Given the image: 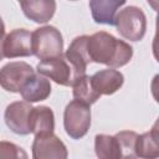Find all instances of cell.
<instances>
[{"label":"cell","instance_id":"1","mask_svg":"<svg viewBox=\"0 0 159 159\" xmlns=\"http://www.w3.org/2000/svg\"><path fill=\"white\" fill-rule=\"evenodd\" d=\"M87 50L91 62L106 65L111 68L125 66L133 57V47L128 42L106 31L88 36Z\"/></svg>","mask_w":159,"mask_h":159},{"label":"cell","instance_id":"2","mask_svg":"<svg viewBox=\"0 0 159 159\" xmlns=\"http://www.w3.org/2000/svg\"><path fill=\"white\" fill-rule=\"evenodd\" d=\"M114 26L123 39L137 42L145 35L147 17L140 7L130 5L117 14Z\"/></svg>","mask_w":159,"mask_h":159},{"label":"cell","instance_id":"3","mask_svg":"<svg viewBox=\"0 0 159 159\" xmlns=\"http://www.w3.org/2000/svg\"><path fill=\"white\" fill-rule=\"evenodd\" d=\"M36 71L61 86H73V83L82 77L65 53L40 61L36 66Z\"/></svg>","mask_w":159,"mask_h":159},{"label":"cell","instance_id":"4","mask_svg":"<svg viewBox=\"0 0 159 159\" xmlns=\"http://www.w3.org/2000/svg\"><path fill=\"white\" fill-rule=\"evenodd\" d=\"M91 127V106L73 99L63 112V128L66 134L72 139H81L84 137Z\"/></svg>","mask_w":159,"mask_h":159},{"label":"cell","instance_id":"5","mask_svg":"<svg viewBox=\"0 0 159 159\" xmlns=\"http://www.w3.org/2000/svg\"><path fill=\"white\" fill-rule=\"evenodd\" d=\"M34 55L42 60L53 58L63 53V39L55 26L46 25L32 32Z\"/></svg>","mask_w":159,"mask_h":159},{"label":"cell","instance_id":"6","mask_svg":"<svg viewBox=\"0 0 159 159\" xmlns=\"http://www.w3.org/2000/svg\"><path fill=\"white\" fill-rule=\"evenodd\" d=\"M34 55L32 32L26 29H14L7 32L1 42V57L16 58Z\"/></svg>","mask_w":159,"mask_h":159},{"label":"cell","instance_id":"7","mask_svg":"<svg viewBox=\"0 0 159 159\" xmlns=\"http://www.w3.org/2000/svg\"><path fill=\"white\" fill-rule=\"evenodd\" d=\"M32 73H35L34 68L24 61L9 62L0 71L1 87L7 92L20 93L21 87Z\"/></svg>","mask_w":159,"mask_h":159},{"label":"cell","instance_id":"8","mask_svg":"<svg viewBox=\"0 0 159 159\" xmlns=\"http://www.w3.org/2000/svg\"><path fill=\"white\" fill-rule=\"evenodd\" d=\"M32 106L27 101H16L10 103L4 113V120L7 128L19 135H27L30 130V113Z\"/></svg>","mask_w":159,"mask_h":159},{"label":"cell","instance_id":"9","mask_svg":"<svg viewBox=\"0 0 159 159\" xmlns=\"http://www.w3.org/2000/svg\"><path fill=\"white\" fill-rule=\"evenodd\" d=\"M31 149L34 159H66L68 157L65 143L53 133L35 135Z\"/></svg>","mask_w":159,"mask_h":159},{"label":"cell","instance_id":"10","mask_svg":"<svg viewBox=\"0 0 159 159\" xmlns=\"http://www.w3.org/2000/svg\"><path fill=\"white\" fill-rule=\"evenodd\" d=\"M51 83L50 80L41 75V73H32L27 81L24 83V86L20 89V94L24 101H27L30 103L45 101L51 94Z\"/></svg>","mask_w":159,"mask_h":159},{"label":"cell","instance_id":"11","mask_svg":"<svg viewBox=\"0 0 159 159\" xmlns=\"http://www.w3.org/2000/svg\"><path fill=\"white\" fill-rule=\"evenodd\" d=\"M20 6L24 15L36 22H48L56 11V0H20Z\"/></svg>","mask_w":159,"mask_h":159},{"label":"cell","instance_id":"12","mask_svg":"<svg viewBox=\"0 0 159 159\" xmlns=\"http://www.w3.org/2000/svg\"><path fill=\"white\" fill-rule=\"evenodd\" d=\"M91 82L96 92L101 96H109L116 93L124 83V76L122 72L114 68L101 70L91 76Z\"/></svg>","mask_w":159,"mask_h":159},{"label":"cell","instance_id":"13","mask_svg":"<svg viewBox=\"0 0 159 159\" xmlns=\"http://www.w3.org/2000/svg\"><path fill=\"white\" fill-rule=\"evenodd\" d=\"M125 2L127 0H89L88 5L96 24L114 25L117 11Z\"/></svg>","mask_w":159,"mask_h":159},{"label":"cell","instance_id":"14","mask_svg":"<svg viewBox=\"0 0 159 159\" xmlns=\"http://www.w3.org/2000/svg\"><path fill=\"white\" fill-rule=\"evenodd\" d=\"M30 130L34 135L50 134L55 130V114L47 106L32 107L30 113Z\"/></svg>","mask_w":159,"mask_h":159},{"label":"cell","instance_id":"15","mask_svg":"<svg viewBox=\"0 0 159 159\" xmlns=\"http://www.w3.org/2000/svg\"><path fill=\"white\" fill-rule=\"evenodd\" d=\"M87 42H88V36L87 35L77 36L72 40V42L70 43L68 48L65 52L66 57L71 61V63L76 67V70L82 76L86 75L87 66L91 62L88 50H87Z\"/></svg>","mask_w":159,"mask_h":159},{"label":"cell","instance_id":"16","mask_svg":"<svg viewBox=\"0 0 159 159\" xmlns=\"http://www.w3.org/2000/svg\"><path fill=\"white\" fill-rule=\"evenodd\" d=\"M94 152L101 159H120L123 150L118 137L108 134H97L94 137Z\"/></svg>","mask_w":159,"mask_h":159},{"label":"cell","instance_id":"17","mask_svg":"<svg viewBox=\"0 0 159 159\" xmlns=\"http://www.w3.org/2000/svg\"><path fill=\"white\" fill-rule=\"evenodd\" d=\"M73 88V97L75 99H78V101H82L87 104H93L96 103L101 94H98L96 92V89L93 88L92 86V82H91V76H82L80 77L72 86Z\"/></svg>","mask_w":159,"mask_h":159},{"label":"cell","instance_id":"18","mask_svg":"<svg viewBox=\"0 0 159 159\" xmlns=\"http://www.w3.org/2000/svg\"><path fill=\"white\" fill-rule=\"evenodd\" d=\"M135 154L137 158H143V159L159 158V144L152 138L149 132L138 134L135 143Z\"/></svg>","mask_w":159,"mask_h":159},{"label":"cell","instance_id":"19","mask_svg":"<svg viewBox=\"0 0 159 159\" xmlns=\"http://www.w3.org/2000/svg\"><path fill=\"white\" fill-rule=\"evenodd\" d=\"M120 142V147L123 150V158H137L135 154V143L138 134L133 130H120L116 134Z\"/></svg>","mask_w":159,"mask_h":159},{"label":"cell","instance_id":"20","mask_svg":"<svg viewBox=\"0 0 159 159\" xmlns=\"http://www.w3.org/2000/svg\"><path fill=\"white\" fill-rule=\"evenodd\" d=\"M0 154L2 158H27V154L22 150V148L5 140L0 143Z\"/></svg>","mask_w":159,"mask_h":159},{"label":"cell","instance_id":"21","mask_svg":"<svg viewBox=\"0 0 159 159\" xmlns=\"http://www.w3.org/2000/svg\"><path fill=\"white\" fill-rule=\"evenodd\" d=\"M150 92L157 103H159V73L155 75L150 82Z\"/></svg>","mask_w":159,"mask_h":159},{"label":"cell","instance_id":"22","mask_svg":"<svg viewBox=\"0 0 159 159\" xmlns=\"http://www.w3.org/2000/svg\"><path fill=\"white\" fill-rule=\"evenodd\" d=\"M152 50H153V55H154L157 62H159V30H157L155 36H154V39H153Z\"/></svg>","mask_w":159,"mask_h":159},{"label":"cell","instance_id":"23","mask_svg":"<svg viewBox=\"0 0 159 159\" xmlns=\"http://www.w3.org/2000/svg\"><path fill=\"white\" fill-rule=\"evenodd\" d=\"M149 134H150V135H152V138H153V139H155V142L159 144V118L154 122V124H153L152 129L149 130Z\"/></svg>","mask_w":159,"mask_h":159},{"label":"cell","instance_id":"24","mask_svg":"<svg viewBox=\"0 0 159 159\" xmlns=\"http://www.w3.org/2000/svg\"><path fill=\"white\" fill-rule=\"evenodd\" d=\"M147 2L154 11H159V0H147Z\"/></svg>","mask_w":159,"mask_h":159},{"label":"cell","instance_id":"25","mask_svg":"<svg viewBox=\"0 0 159 159\" xmlns=\"http://www.w3.org/2000/svg\"><path fill=\"white\" fill-rule=\"evenodd\" d=\"M155 25H157V30H159V11H158V15H157V22H155Z\"/></svg>","mask_w":159,"mask_h":159},{"label":"cell","instance_id":"26","mask_svg":"<svg viewBox=\"0 0 159 159\" xmlns=\"http://www.w3.org/2000/svg\"><path fill=\"white\" fill-rule=\"evenodd\" d=\"M70 1H77V0H70Z\"/></svg>","mask_w":159,"mask_h":159},{"label":"cell","instance_id":"27","mask_svg":"<svg viewBox=\"0 0 159 159\" xmlns=\"http://www.w3.org/2000/svg\"><path fill=\"white\" fill-rule=\"evenodd\" d=\"M17 1H20V0H17Z\"/></svg>","mask_w":159,"mask_h":159}]
</instances>
